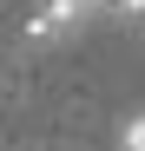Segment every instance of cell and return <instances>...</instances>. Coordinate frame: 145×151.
Instances as JSON below:
<instances>
[{"instance_id":"cell-1","label":"cell","mask_w":145,"mask_h":151,"mask_svg":"<svg viewBox=\"0 0 145 151\" xmlns=\"http://www.w3.org/2000/svg\"><path fill=\"white\" fill-rule=\"evenodd\" d=\"M79 27H86V13L72 7V0H46V7H33V20H27V40L33 46H53V40L79 33Z\"/></svg>"},{"instance_id":"cell-2","label":"cell","mask_w":145,"mask_h":151,"mask_svg":"<svg viewBox=\"0 0 145 151\" xmlns=\"http://www.w3.org/2000/svg\"><path fill=\"white\" fill-rule=\"evenodd\" d=\"M119 145H125V151H145V112H138V118L125 125V138H119Z\"/></svg>"},{"instance_id":"cell-3","label":"cell","mask_w":145,"mask_h":151,"mask_svg":"<svg viewBox=\"0 0 145 151\" xmlns=\"http://www.w3.org/2000/svg\"><path fill=\"white\" fill-rule=\"evenodd\" d=\"M119 13H125V27H145V0H119Z\"/></svg>"},{"instance_id":"cell-4","label":"cell","mask_w":145,"mask_h":151,"mask_svg":"<svg viewBox=\"0 0 145 151\" xmlns=\"http://www.w3.org/2000/svg\"><path fill=\"white\" fill-rule=\"evenodd\" d=\"M72 7H79V13L92 20V13H99V7H112V0H72Z\"/></svg>"}]
</instances>
